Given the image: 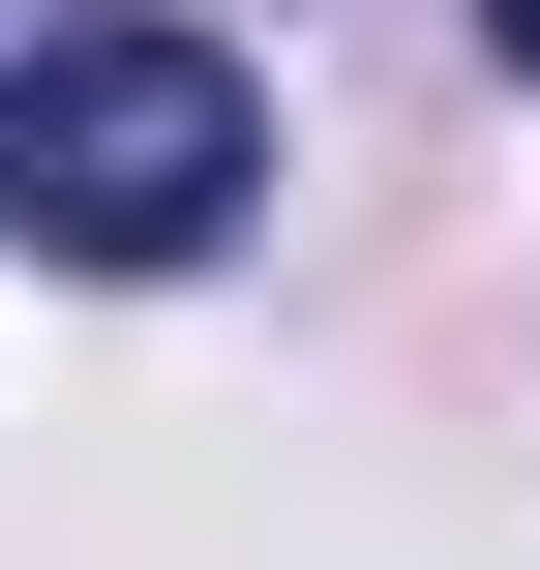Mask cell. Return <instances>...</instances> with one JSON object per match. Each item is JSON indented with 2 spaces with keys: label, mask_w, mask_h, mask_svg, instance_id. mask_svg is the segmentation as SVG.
<instances>
[{
  "label": "cell",
  "mask_w": 540,
  "mask_h": 570,
  "mask_svg": "<svg viewBox=\"0 0 540 570\" xmlns=\"http://www.w3.org/2000/svg\"><path fill=\"white\" fill-rule=\"evenodd\" d=\"M481 60H511V90H540V0H481Z\"/></svg>",
  "instance_id": "obj_3"
},
{
  "label": "cell",
  "mask_w": 540,
  "mask_h": 570,
  "mask_svg": "<svg viewBox=\"0 0 540 570\" xmlns=\"http://www.w3.org/2000/svg\"><path fill=\"white\" fill-rule=\"evenodd\" d=\"M240 180H271V90L210 30H60L0 90V240H60V271H210Z\"/></svg>",
  "instance_id": "obj_1"
},
{
  "label": "cell",
  "mask_w": 540,
  "mask_h": 570,
  "mask_svg": "<svg viewBox=\"0 0 540 570\" xmlns=\"http://www.w3.org/2000/svg\"><path fill=\"white\" fill-rule=\"evenodd\" d=\"M30 60H60V0H0V90H30Z\"/></svg>",
  "instance_id": "obj_2"
}]
</instances>
